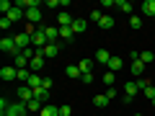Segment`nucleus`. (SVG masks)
Instances as JSON below:
<instances>
[{
    "label": "nucleus",
    "mask_w": 155,
    "mask_h": 116,
    "mask_svg": "<svg viewBox=\"0 0 155 116\" xmlns=\"http://www.w3.org/2000/svg\"><path fill=\"white\" fill-rule=\"evenodd\" d=\"M0 49L5 52V54H13V57L21 54V52H18V47H16V39H13V36H3V39H0Z\"/></svg>",
    "instance_id": "obj_1"
},
{
    "label": "nucleus",
    "mask_w": 155,
    "mask_h": 116,
    "mask_svg": "<svg viewBox=\"0 0 155 116\" xmlns=\"http://www.w3.org/2000/svg\"><path fill=\"white\" fill-rule=\"evenodd\" d=\"M16 98L21 101V103H31V101H34V88H28V85L16 88Z\"/></svg>",
    "instance_id": "obj_2"
},
{
    "label": "nucleus",
    "mask_w": 155,
    "mask_h": 116,
    "mask_svg": "<svg viewBox=\"0 0 155 116\" xmlns=\"http://www.w3.org/2000/svg\"><path fill=\"white\" fill-rule=\"evenodd\" d=\"M26 114H28V106L18 101V103H11V106H8V111H5L3 116H26Z\"/></svg>",
    "instance_id": "obj_3"
},
{
    "label": "nucleus",
    "mask_w": 155,
    "mask_h": 116,
    "mask_svg": "<svg viewBox=\"0 0 155 116\" xmlns=\"http://www.w3.org/2000/svg\"><path fill=\"white\" fill-rule=\"evenodd\" d=\"M31 41H34V47H36V49H41V47L49 44V41H47V31H44V26H39V28H36V34L31 36Z\"/></svg>",
    "instance_id": "obj_4"
},
{
    "label": "nucleus",
    "mask_w": 155,
    "mask_h": 116,
    "mask_svg": "<svg viewBox=\"0 0 155 116\" xmlns=\"http://www.w3.org/2000/svg\"><path fill=\"white\" fill-rule=\"evenodd\" d=\"M13 39H16V47H18V52H26L28 47L34 44V41H31V36H28V34H23V31H21V34H16Z\"/></svg>",
    "instance_id": "obj_5"
},
{
    "label": "nucleus",
    "mask_w": 155,
    "mask_h": 116,
    "mask_svg": "<svg viewBox=\"0 0 155 116\" xmlns=\"http://www.w3.org/2000/svg\"><path fill=\"white\" fill-rule=\"evenodd\" d=\"M36 54H41V57H47V60H52V57L60 54V44H47V47H41V49H36Z\"/></svg>",
    "instance_id": "obj_6"
},
{
    "label": "nucleus",
    "mask_w": 155,
    "mask_h": 116,
    "mask_svg": "<svg viewBox=\"0 0 155 116\" xmlns=\"http://www.w3.org/2000/svg\"><path fill=\"white\" fill-rule=\"evenodd\" d=\"M18 77V67H3V70H0V80H16Z\"/></svg>",
    "instance_id": "obj_7"
},
{
    "label": "nucleus",
    "mask_w": 155,
    "mask_h": 116,
    "mask_svg": "<svg viewBox=\"0 0 155 116\" xmlns=\"http://www.w3.org/2000/svg\"><path fill=\"white\" fill-rule=\"evenodd\" d=\"M44 31H47V41L49 44H57V39H60V26H44Z\"/></svg>",
    "instance_id": "obj_8"
},
{
    "label": "nucleus",
    "mask_w": 155,
    "mask_h": 116,
    "mask_svg": "<svg viewBox=\"0 0 155 116\" xmlns=\"http://www.w3.org/2000/svg\"><path fill=\"white\" fill-rule=\"evenodd\" d=\"M26 21L31 23V26L39 23V21H41V8H31V11H26Z\"/></svg>",
    "instance_id": "obj_9"
},
{
    "label": "nucleus",
    "mask_w": 155,
    "mask_h": 116,
    "mask_svg": "<svg viewBox=\"0 0 155 116\" xmlns=\"http://www.w3.org/2000/svg\"><path fill=\"white\" fill-rule=\"evenodd\" d=\"M145 70H147V65H142L140 60H134V62H132V67H129V72H132V75L137 77V80L142 77V72H145Z\"/></svg>",
    "instance_id": "obj_10"
},
{
    "label": "nucleus",
    "mask_w": 155,
    "mask_h": 116,
    "mask_svg": "<svg viewBox=\"0 0 155 116\" xmlns=\"http://www.w3.org/2000/svg\"><path fill=\"white\" fill-rule=\"evenodd\" d=\"M57 21H60V26H72V23H75V18L70 16V11H60Z\"/></svg>",
    "instance_id": "obj_11"
},
{
    "label": "nucleus",
    "mask_w": 155,
    "mask_h": 116,
    "mask_svg": "<svg viewBox=\"0 0 155 116\" xmlns=\"http://www.w3.org/2000/svg\"><path fill=\"white\" fill-rule=\"evenodd\" d=\"M60 39H65L67 44H70L72 39H75V31H72V26H60Z\"/></svg>",
    "instance_id": "obj_12"
},
{
    "label": "nucleus",
    "mask_w": 155,
    "mask_h": 116,
    "mask_svg": "<svg viewBox=\"0 0 155 116\" xmlns=\"http://www.w3.org/2000/svg\"><path fill=\"white\" fill-rule=\"evenodd\" d=\"M65 75L72 77V80H80V75H83V72H80V67H78V65H67V67H65Z\"/></svg>",
    "instance_id": "obj_13"
},
{
    "label": "nucleus",
    "mask_w": 155,
    "mask_h": 116,
    "mask_svg": "<svg viewBox=\"0 0 155 116\" xmlns=\"http://www.w3.org/2000/svg\"><path fill=\"white\" fill-rule=\"evenodd\" d=\"M106 67H109V72H116V70H122V67H124V60H122V57H111Z\"/></svg>",
    "instance_id": "obj_14"
},
{
    "label": "nucleus",
    "mask_w": 155,
    "mask_h": 116,
    "mask_svg": "<svg viewBox=\"0 0 155 116\" xmlns=\"http://www.w3.org/2000/svg\"><path fill=\"white\" fill-rule=\"evenodd\" d=\"M39 116H60V106H52V103H47L44 108L39 111Z\"/></svg>",
    "instance_id": "obj_15"
},
{
    "label": "nucleus",
    "mask_w": 155,
    "mask_h": 116,
    "mask_svg": "<svg viewBox=\"0 0 155 116\" xmlns=\"http://www.w3.org/2000/svg\"><path fill=\"white\" fill-rule=\"evenodd\" d=\"M41 83H44V77H41V75H36V72H31V77H28V88H34V90H36V88H41Z\"/></svg>",
    "instance_id": "obj_16"
},
{
    "label": "nucleus",
    "mask_w": 155,
    "mask_h": 116,
    "mask_svg": "<svg viewBox=\"0 0 155 116\" xmlns=\"http://www.w3.org/2000/svg\"><path fill=\"white\" fill-rule=\"evenodd\" d=\"M72 31H75V34L88 31V21H85V18H75V23H72Z\"/></svg>",
    "instance_id": "obj_17"
},
{
    "label": "nucleus",
    "mask_w": 155,
    "mask_h": 116,
    "mask_svg": "<svg viewBox=\"0 0 155 116\" xmlns=\"http://www.w3.org/2000/svg\"><path fill=\"white\" fill-rule=\"evenodd\" d=\"M34 98H36V101H41V103H49V101H47V98H49V90H47V88H36V90H34Z\"/></svg>",
    "instance_id": "obj_18"
},
{
    "label": "nucleus",
    "mask_w": 155,
    "mask_h": 116,
    "mask_svg": "<svg viewBox=\"0 0 155 116\" xmlns=\"http://www.w3.org/2000/svg\"><path fill=\"white\" fill-rule=\"evenodd\" d=\"M114 54H109V49H98L96 52V62H101V65H109V60Z\"/></svg>",
    "instance_id": "obj_19"
},
{
    "label": "nucleus",
    "mask_w": 155,
    "mask_h": 116,
    "mask_svg": "<svg viewBox=\"0 0 155 116\" xmlns=\"http://www.w3.org/2000/svg\"><path fill=\"white\" fill-rule=\"evenodd\" d=\"M137 93H140V85H137V80H134V83H127V85H124V95H129V98H134Z\"/></svg>",
    "instance_id": "obj_20"
},
{
    "label": "nucleus",
    "mask_w": 155,
    "mask_h": 116,
    "mask_svg": "<svg viewBox=\"0 0 155 116\" xmlns=\"http://www.w3.org/2000/svg\"><path fill=\"white\" fill-rule=\"evenodd\" d=\"M44 60H47V57L36 54V57H34L31 62H28V67H31V70H44Z\"/></svg>",
    "instance_id": "obj_21"
},
{
    "label": "nucleus",
    "mask_w": 155,
    "mask_h": 116,
    "mask_svg": "<svg viewBox=\"0 0 155 116\" xmlns=\"http://www.w3.org/2000/svg\"><path fill=\"white\" fill-rule=\"evenodd\" d=\"M142 13L150 16V18L155 16V0H145V3H142Z\"/></svg>",
    "instance_id": "obj_22"
},
{
    "label": "nucleus",
    "mask_w": 155,
    "mask_h": 116,
    "mask_svg": "<svg viewBox=\"0 0 155 116\" xmlns=\"http://www.w3.org/2000/svg\"><path fill=\"white\" fill-rule=\"evenodd\" d=\"M93 106H96V108H106V106H109V98H106V93L96 95V98H93Z\"/></svg>",
    "instance_id": "obj_23"
},
{
    "label": "nucleus",
    "mask_w": 155,
    "mask_h": 116,
    "mask_svg": "<svg viewBox=\"0 0 155 116\" xmlns=\"http://www.w3.org/2000/svg\"><path fill=\"white\" fill-rule=\"evenodd\" d=\"M153 60H155V54L153 52H140V62H142V65H153Z\"/></svg>",
    "instance_id": "obj_24"
},
{
    "label": "nucleus",
    "mask_w": 155,
    "mask_h": 116,
    "mask_svg": "<svg viewBox=\"0 0 155 116\" xmlns=\"http://www.w3.org/2000/svg\"><path fill=\"white\" fill-rule=\"evenodd\" d=\"M116 8L122 13H132V3H127V0H116Z\"/></svg>",
    "instance_id": "obj_25"
},
{
    "label": "nucleus",
    "mask_w": 155,
    "mask_h": 116,
    "mask_svg": "<svg viewBox=\"0 0 155 116\" xmlns=\"http://www.w3.org/2000/svg\"><path fill=\"white\" fill-rule=\"evenodd\" d=\"M78 67H80V72H91V70H93V62H91V60H80Z\"/></svg>",
    "instance_id": "obj_26"
},
{
    "label": "nucleus",
    "mask_w": 155,
    "mask_h": 116,
    "mask_svg": "<svg viewBox=\"0 0 155 116\" xmlns=\"http://www.w3.org/2000/svg\"><path fill=\"white\" fill-rule=\"evenodd\" d=\"M13 5H16V3H11V0H0V11H3V16H8Z\"/></svg>",
    "instance_id": "obj_27"
},
{
    "label": "nucleus",
    "mask_w": 155,
    "mask_h": 116,
    "mask_svg": "<svg viewBox=\"0 0 155 116\" xmlns=\"http://www.w3.org/2000/svg\"><path fill=\"white\" fill-rule=\"evenodd\" d=\"M98 26H101V28H114V18H111V16H104Z\"/></svg>",
    "instance_id": "obj_28"
},
{
    "label": "nucleus",
    "mask_w": 155,
    "mask_h": 116,
    "mask_svg": "<svg viewBox=\"0 0 155 116\" xmlns=\"http://www.w3.org/2000/svg\"><path fill=\"white\" fill-rule=\"evenodd\" d=\"M26 106H28V111H41V108H44V103H41V101H36V98H34L31 103H26Z\"/></svg>",
    "instance_id": "obj_29"
},
{
    "label": "nucleus",
    "mask_w": 155,
    "mask_h": 116,
    "mask_svg": "<svg viewBox=\"0 0 155 116\" xmlns=\"http://www.w3.org/2000/svg\"><path fill=\"white\" fill-rule=\"evenodd\" d=\"M80 83H83V85H91V83H93V72H83V75H80Z\"/></svg>",
    "instance_id": "obj_30"
},
{
    "label": "nucleus",
    "mask_w": 155,
    "mask_h": 116,
    "mask_svg": "<svg viewBox=\"0 0 155 116\" xmlns=\"http://www.w3.org/2000/svg\"><path fill=\"white\" fill-rule=\"evenodd\" d=\"M137 85H140V90H147V88H153V80H145V77H140Z\"/></svg>",
    "instance_id": "obj_31"
},
{
    "label": "nucleus",
    "mask_w": 155,
    "mask_h": 116,
    "mask_svg": "<svg viewBox=\"0 0 155 116\" xmlns=\"http://www.w3.org/2000/svg\"><path fill=\"white\" fill-rule=\"evenodd\" d=\"M129 26H132V28H142V18H140V16H132V18H129Z\"/></svg>",
    "instance_id": "obj_32"
},
{
    "label": "nucleus",
    "mask_w": 155,
    "mask_h": 116,
    "mask_svg": "<svg viewBox=\"0 0 155 116\" xmlns=\"http://www.w3.org/2000/svg\"><path fill=\"white\" fill-rule=\"evenodd\" d=\"M104 83H106V88H111V85H114V72H109V70H106V75H104Z\"/></svg>",
    "instance_id": "obj_33"
},
{
    "label": "nucleus",
    "mask_w": 155,
    "mask_h": 116,
    "mask_svg": "<svg viewBox=\"0 0 155 116\" xmlns=\"http://www.w3.org/2000/svg\"><path fill=\"white\" fill-rule=\"evenodd\" d=\"M28 77H31V72H28V70H18V77H16V80H23V83H28Z\"/></svg>",
    "instance_id": "obj_34"
},
{
    "label": "nucleus",
    "mask_w": 155,
    "mask_h": 116,
    "mask_svg": "<svg viewBox=\"0 0 155 116\" xmlns=\"http://www.w3.org/2000/svg\"><path fill=\"white\" fill-rule=\"evenodd\" d=\"M101 18H104V13L96 8V11H91V21H96V23H101Z\"/></svg>",
    "instance_id": "obj_35"
},
{
    "label": "nucleus",
    "mask_w": 155,
    "mask_h": 116,
    "mask_svg": "<svg viewBox=\"0 0 155 116\" xmlns=\"http://www.w3.org/2000/svg\"><path fill=\"white\" fill-rule=\"evenodd\" d=\"M11 26H13V21H11L8 16H3V18H0V28H11Z\"/></svg>",
    "instance_id": "obj_36"
},
{
    "label": "nucleus",
    "mask_w": 155,
    "mask_h": 116,
    "mask_svg": "<svg viewBox=\"0 0 155 116\" xmlns=\"http://www.w3.org/2000/svg\"><path fill=\"white\" fill-rule=\"evenodd\" d=\"M101 8H116V0H101Z\"/></svg>",
    "instance_id": "obj_37"
},
{
    "label": "nucleus",
    "mask_w": 155,
    "mask_h": 116,
    "mask_svg": "<svg viewBox=\"0 0 155 116\" xmlns=\"http://www.w3.org/2000/svg\"><path fill=\"white\" fill-rule=\"evenodd\" d=\"M8 106H11V103H8V98H0V114H5Z\"/></svg>",
    "instance_id": "obj_38"
},
{
    "label": "nucleus",
    "mask_w": 155,
    "mask_h": 116,
    "mask_svg": "<svg viewBox=\"0 0 155 116\" xmlns=\"http://www.w3.org/2000/svg\"><path fill=\"white\" fill-rule=\"evenodd\" d=\"M70 114H72L70 106H60V116H70Z\"/></svg>",
    "instance_id": "obj_39"
},
{
    "label": "nucleus",
    "mask_w": 155,
    "mask_h": 116,
    "mask_svg": "<svg viewBox=\"0 0 155 116\" xmlns=\"http://www.w3.org/2000/svg\"><path fill=\"white\" fill-rule=\"evenodd\" d=\"M41 88H47V90H49V88H52V77H49V75H47V77H44V83H41Z\"/></svg>",
    "instance_id": "obj_40"
},
{
    "label": "nucleus",
    "mask_w": 155,
    "mask_h": 116,
    "mask_svg": "<svg viewBox=\"0 0 155 116\" xmlns=\"http://www.w3.org/2000/svg\"><path fill=\"white\" fill-rule=\"evenodd\" d=\"M114 95H116V90H114V85H111V88H106V98L111 101V98H114Z\"/></svg>",
    "instance_id": "obj_41"
},
{
    "label": "nucleus",
    "mask_w": 155,
    "mask_h": 116,
    "mask_svg": "<svg viewBox=\"0 0 155 116\" xmlns=\"http://www.w3.org/2000/svg\"><path fill=\"white\" fill-rule=\"evenodd\" d=\"M47 8H60V0H47Z\"/></svg>",
    "instance_id": "obj_42"
},
{
    "label": "nucleus",
    "mask_w": 155,
    "mask_h": 116,
    "mask_svg": "<svg viewBox=\"0 0 155 116\" xmlns=\"http://www.w3.org/2000/svg\"><path fill=\"white\" fill-rule=\"evenodd\" d=\"M150 103H153V106H155V98H153V101H150Z\"/></svg>",
    "instance_id": "obj_43"
},
{
    "label": "nucleus",
    "mask_w": 155,
    "mask_h": 116,
    "mask_svg": "<svg viewBox=\"0 0 155 116\" xmlns=\"http://www.w3.org/2000/svg\"><path fill=\"white\" fill-rule=\"evenodd\" d=\"M134 116H142V114H134Z\"/></svg>",
    "instance_id": "obj_44"
},
{
    "label": "nucleus",
    "mask_w": 155,
    "mask_h": 116,
    "mask_svg": "<svg viewBox=\"0 0 155 116\" xmlns=\"http://www.w3.org/2000/svg\"><path fill=\"white\" fill-rule=\"evenodd\" d=\"M153 88H155V83H153Z\"/></svg>",
    "instance_id": "obj_45"
}]
</instances>
